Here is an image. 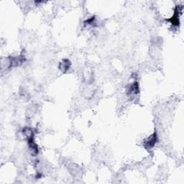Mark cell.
Listing matches in <instances>:
<instances>
[{
  "label": "cell",
  "instance_id": "cell-1",
  "mask_svg": "<svg viewBox=\"0 0 184 184\" xmlns=\"http://www.w3.org/2000/svg\"><path fill=\"white\" fill-rule=\"evenodd\" d=\"M157 142V134L156 132H154L150 137H148V139L145 140L144 145H145V148L147 149H150L152 147H154L155 144Z\"/></svg>",
  "mask_w": 184,
  "mask_h": 184
},
{
  "label": "cell",
  "instance_id": "cell-2",
  "mask_svg": "<svg viewBox=\"0 0 184 184\" xmlns=\"http://www.w3.org/2000/svg\"><path fill=\"white\" fill-rule=\"evenodd\" d=\"M179 7H177L175 9L174 15L169 20V21H171L172 25H174V26H178L179 25Z\"/></svg>",
  "mask_w": 184,
  "mask_h": 184
},
{
  "label": "cell",
  "instance_id": "cell-3",
  "mask_svg": "<svg viewBox=\"0 0 184 184\" xmlns=\"http://www.w3.org/2000/svg\"><path fill=\"white\" fill-rule=\"evenodd\" d=\"M139 91V87H138L137 83L135 82L133 84L131 85V86L129 88V92L131 94H137Z\"/></svg>",
  "mask_w": 184,
  "mask_h": 184
},
{
  "label": "cell",
  "instance_id": "cell-4",
  "mask_svg": "<svg viewBox=\"0 0 184 184\" xmlns=\"http://www.w3.org/2000/svg\"><path fill=\"white\" fill-rule=\"evenodd\" d=\"M70 65H71L70 61H68V60H64L62 63H61L60 68H61V69L63 70V71H67V70L70 68Z\"/></svg>",
  "mask_w": 184,
  "mask_h": 184
}]
</instances>
